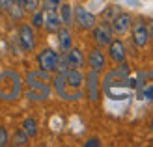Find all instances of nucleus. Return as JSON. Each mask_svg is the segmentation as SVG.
I'll list each match as a JSON object with an SVG mask.
<instances>
[{
    "instance_id": "obj_10",
    "label": "nucleus",
    "mask_w": 153,
    "mask_h": 147,
    "mask_svg": "<svg viewBox=\"0 0 153 147\" xmlns=\"http://www.w3.org/2000/svg\"><path fill=\"white\" fill-rule=\"evenodd\" d=\"M148 28L146 24H144L142 21H136L134 22V26H133V41L136 47H146V43H148Z\"/></svg>"
},
{
    "instance_id": "obj_15",
    "label": "nucleus",
    "mask_w": 153,
    "mask_h": 147,
    "mask_svg": "<svg viewBox=\"0 0 153 147\" xmlns=\"http://www.w3.org/2000/svg\"><path fill=\"white\" fill-rule=\"evenodd\" d=\"M97 95H99V78H97V71L91 69L88 76V97L90 100H95Z\"/></svg>"
},
{
    "instance_id": "obj_7",
    "label": "nucleus",
    "mask_w": 153,
    "mask_h": 147,
    "mask_svg": "<svg viewBox=\"0 0 153 147\" xmlns=\"http://www.w3.org/2000/svg\"><path fill=\"white\" fill-rule=\"evenodd\" d=\"M94 32H91V35H94V41L97 45H101V47H105V45H110L112 41V28L106 24V22H103V24H97L91 28Z\"/></svg>"
},
{
    "instance_id": "obj_13",
    "label": "nucleus",
    "mask_w": 153,
    "mask_h": 147,
    "mask_svg": "<svg viewBox=\"0 0 153 147\" xmlns=\"http://www.w3.org/2000/svg\"><path fill=\"white\" fill-rule=\"evenodd\" d=\"M88 65H90V69H94L97 73L105 67V56H103V52L99 49H94L88 54Z\"/></svg>"
},
{
    "instance_id": "obj_5",
    "label": "nucleus",
    "mask_w": 153,
    "mask_h": 147,
    "mask_svg": "<svg viewBox=\"0 0 153 147\" xmlns=\"http://www.w3.org/2000/svg\"><path fill=\"white\" fill-rule=\"evenodd\" d=\"M17 34H19V43H21L22 50L32 52V50L36 49V37H34V30H32V26L21 24L19 30H17Z\"/></svg>"
},
{
    "instance_id": "obj_28",
    "label": "nucleus",
    "mask_w": 153,
    "mask_h": 147,
    "mask_svg": "<svg viewBox=\"0 0 153 147\" xmlns=\"http://www.w3.org/2000/svg\"><path fill=\"white\" fill-rule=\"evenodd\" d=\"M13 2H19V4H22V0H13Z\"/></svg>"
},
{
    "instance_id": "obj_3",
    "label": "nucleus",
    "mask_w": 153,
    "mask_h": 147,
    "mask_svg": "<svg viewBox=\"0 0 153 147\" xmlns=\"http://www.w3.org/2000/svg\"><path fill=\"white\" fill-rule=\"evenodd\" d=\"M134 88L138 91V99L153 100V73H138V82H134Z\"/></svg>"
},
{
    "instance_id": "obj_12",
    "label": "nucleus",
    "mask_w": 153,
    "mask_h": 147,
    "mask_svg": "<svg viewBox=\"0 0 153 147\" xmlns=\"http://www.w3.org/2000/svg\"><path fill=\"white\" fill-rule=\"evenodd\" d=\"M43 26L47 28L49 32H58V30L62 28V19H60V15H56V11H45Z\"/></svg>"
},
{
    "instance_id": "obj_19",
    "label": "nucleus",
    "mask_w": 153,
    "mask_h": 147,
    "mask_svg": "<svg viewBox=\"0 0 153 147\" xmlns=\"http://www.w3.org/2000/svg\"><path fill=\"white\" fill-rule=\"evenodd\" d=\"M22 130L32 138V136H36L37 134V125H36V119H32V117H26L25 121H22Z\"/></svg>"
},
{
    "instance_id": "obj_26",
    "label": "nucleus",
    "mask_w": 153,
    "mask_h": 147,
    "mask_svg": "<svg viewBox=\"0 0 153 147\" xmlns=\"http://www.w3.org/2000/svg\"><path fill=\"white\" fill-rule=\"evenodd\" d=\"M97 145H99V140H97V138H90V140L84 143V147H97Z\"/></svg>"
},
{
    "instance_id": "obj_2",
    "label": "nucleus",
    "mask_w": 153,
    "mask_h": 147,
    "mask_svg": "<svg viewBox=\"0 0 153 147\" xmlns=\"http://www.w3.org/2000/svg\"><path fill=\"white\" fill-rule=\"evenodd\" d=\"M17 97H21V78L17 73L7 71L0 76V99L15 100Z\"/></svg>"
},
{
    "instance_id": "obj_22",
    "label": "nucleus",
    "mask_w": 153,
    "mask_h": 147,
    "mask_svg": "<svg viewBox=\"0 0 153 147\" xmlns=\"http://www.w3.org/2000/svg\"><path fill=\"white\" fill-rule=\"evenodd\" d=\"M43 17H45V10L32 11V26L34 28H41L43 26Z\"/></svg>"
},
{
    "instance_id": "obj_16",
    "label": "nucleus",
    "mask_w": 153,
    "mask_h": 147,
    "mask_svg": "<svg viewBox=\"0 0 153 147\" xmlns=\"http://www.w3.org/2000/svg\"><path fill=\"white\" fill-rule=\"evenodd\" d=\"M52 84H54L56 93L62 97V99H65V100H73V95H69V93L65 91L67 86H65V80H64V73H58V75L54 76V82H52Z\"/></svg>"
},
{
    "instance_id": "obj_29",
    "label": "nucleus",
    "mask_w": 153,
    "mask_h": 147,
    "mask_svg": "<svg viewBox=\"0 0 153 147\" xmlns=\"http://www.w3.org/2000/svg\"><path fill=\"white\" fill-rule=\"evenodd\" d=\"M151 130H153V121H151Z\"/></svg>"
},
{
    "instance_id": "obj_6",
    "label": "nucleus",
    "mask_w": 153,
    "mask_h": 147,
    "mask_svg": "<svg viewBox=\"0 0 153 147\" xmlns=\"http://www.w3.org/2000/svg\"><path fill=\"white\" fill-rule=\"evenodd\" d=\"M75 22L79 24V28L82 30H91L95 26V15L90 13L86 7L82 6H76L75 7Z\"/></svg>"
},
{
    "instance_id": "obj_17",
    "label": "nucleus",
    "mask_w": 153,
    "mask_h": 147,
    "mask_svg": "<svg viewBox=\"0 0 153 147\" xmlns=\"http://www.w3.org/2000/svg\"><path fill=\"white\" fill-rule=\"evenodd\" d=\"M58 45H60V50H64V52H67L71 49V34L67 28L58 30Z\"/></svg>"
},
{
    "instance_id": "obj_1",
    "label": "nucleus",
    "mask_w": 153,
    "mask_h": 147,
    "mask_svg": "<svg viewBox=\"0 0 153 147\" xmlns=\"http://www.w3.org/2000/svg\"><path fill=\"white\" fill-rule=\"evenodd\" d=\"M49 71H32L26 76V84H28V91L26 97L30 100H43L51 95V86H49Z\"/></svg>"
},
{
    "instance_id": "obj_8",
    "label": "nucleus",
    "mask_w": 153,
    "mask_h": 147,
    "mask_svg": "<svg viewBox=\"0 0 153 147\" xmlns=\"http://www.w3.org/2000/svg\"><path fill=\"white\" fill-rule=\"evenodd\" d=\"M112 32L114 34H118V35H123L129 28H131V15L129 13H118L116 17L112 19Z\"/></svg>"
},
{
    "instance_id": "obj_14",
    "label": "nucleus",
    "mask_w": 153,
    "mask_h": 147,
    "mask_svg": "<svg viewBox=\"0 0 153 147\" xmlns=\"http://www.w3.org/2000/svg\"><path fill=\"white\" fill-rule=\"evenodd\" d=\"M65 58H67V65L73 69H80L84 65V56L79 49H69L65 52Z\"/></svg>"
},
{
    "instance_id": "obj_20",
    "label": "nucleus",
    "mask_w": 153,
    "mask_h": 147,
    "mask_svg": "<svg viewBox=\"0 0 153 147\" xmlns=\"http://www.w3.org/2000/svg\"><path fill=\"white\" fill-rule=\"evenodd\" d=\"M28 138H30V136L25 132V130H22V129H19L17 132L13 134V138H11V143H13V145H26V143H28Z\"/></svg>"
},
{
    "instance_id": "obj_18",
    "label": "nucleus",
    "mask_w": 153,
    "mask_h": 147,
    "mask_svg": "<svg viewBox=\"0 0 153 147\" xmlns=\"http://www.w3.org/2000/svg\"><path fill=\"white\" fill-rule=\"evenodd\" d=\"M60 19H62V24H65V26L73 24V7L69 4L60 6Z\"/></svg>"
},
{
    "instance_id": "obj_9",
    "label": "nucleus",
    "mask_w": 153,
    "mask_h": 147,
    "mask_svg": "<svg viewBox=\"0 0 153 147\" xmlns=\"http://www.w3.org/2000/svg\"><path fill=\"white\" fill-rule=\"evenodd\" d=\"M64 80H65V86H67V88L79 89L82 84H84V75L79 71V69L69 67L67 71H64Z\"/></svg>"
},
{
    "instance_id": "obj_25",
    "label": "nucleus",
    "mask_w": 153,
    "mask_h": 147,
    "mask_svg": "<svg viewBox=\"0 0 153 147\" xmlns=\"http://www.w3.org/2000/svg\"><path fill=\"white\" fill-rule=\"evenodd\" d=\"M7 142H10V136H7V130L4 127H0V147L7 145Z\"/></svg>"
},
{
    "instance_id": "obj_27",
    "label": "nucleus",
    "mask_w": 153,
    "mask_h": 147,
    "mask_svg": "<svg viewBox=\"0 0 153 147\" xmlns=\"http://www.w3.org/2000/svg\"><path fill=\"white\" fill-rule=\"evenodd\" d=\"M10 4H11V0H0V7H4V10H7Z\"/></svg>"
},
{
    "instance_id": "obj_4",
    "label": "nucleus",
    "mask_w": 153,
    "mask_h": 147,
    "mask_svg": "<svg viewBox=\"0 0 153 147\" xmlns=\"http://www.w3.org/2000/svg\"><path fill=\"white\" fill-rule=\"evenodd\" d=\"M37 64H39V69L43 71H56V64H58V54L52 49H43L39 54H37Z\"/></svg>"
},
{
    "instance_id": "obj_11",
    "label": "nucleus",
    "mask_w": 153,
    "mask_h": 147,
    "mask_svg": "<svg viewBox=\"0 0 153 147\" xmlns=\"http://www.w3.org/2000/svg\"><path fill=\"white\" fill-rule=\"evenodd\" d=\"M108 56L112 61H116V64H121V61H125V47L121 41H110L108 45Z\"/></svg>"
},
{
    "instance_id": "obj_24",
    "label": "nucleus",
    "mask_w": 153,
    "mask_h": 147,
    "mask_svg": "<svg viewBox=\"0 0 153 147\" xmlns=\"http://www.w3.org/2000/svg\"><path fill=\"white\" fill-rule=\"evenodd\" d=\"M37 6H39V0H22V7L26 11H36Z\"/></svg>"
},
{
    "instance_id": "obj_23",
    "label": "nucleus",
    "mask_w": 153,
    "mask_h": 147,
    "mask_svg": "<svg viewBox=\"0 0 153 147\" xmlns=\"http://www.w3.org/2000/svg\"><path fill=\"white\" fill-rule=\"evenodd\" d=\"M60 2L62 0H41L45 11H56V7H60Z\"/></svg>"
},
{
    "instance_id": "obj_21",
    "label": "nucleus",
    "mask_w": 153,
    "mask_h": 147,
    "mask_svg": "<svg viewBox=\"0 0 153 147\" xmlns=\"http://www.w3.org/2000/svg\"><path fill=\"white\" fill-rule=\"evenodd\" d=\"M7 11H10V15L13 19H21L22 17V4L13 2V0H11V4L7 6Z\"/></svg>"
}]
</instances>
